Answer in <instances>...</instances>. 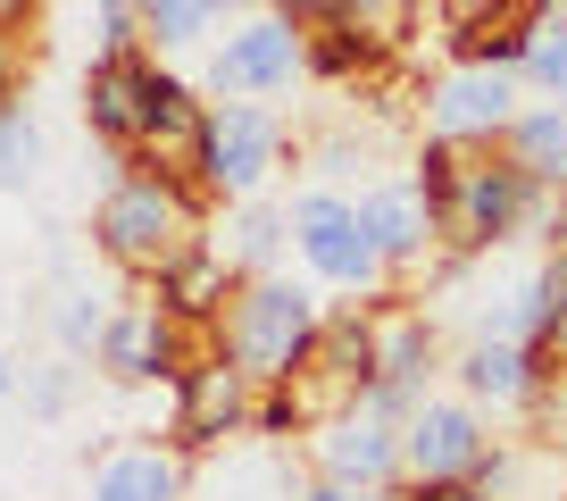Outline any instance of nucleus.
<instances>
[{"instance_id":"obj_1","label":"nucleus","mask_w":567,"mask_h":501,"mask_svg":"<svg viewBox=\"0 0 567 501\" xmlns=\"http://www.w3.org/2000/svg\"><path fill=\"white\" fill-rule=\"evenodd\" d=\"M417 193H425V209H434L443 250H460V259L501 250L509 234H526V226H550V209H543L550 193H534L493 143H443V134H425Z\"/></svg>"},{"instance_id":"obj_2","label":"nucleus","mask_w":567,"mask_h":501,"mask_svg":"<svg viewBox=\"0 0 567 501\" xmlns=\"http://www.w3.org/2000/svg\"><path fill=\"white\" fill-rule=\"evenodd\" d=\"M92 243H101L109 268L142 276V285L176 276L193 250H209V234H200V184L159 176V167H125L101 193V209H92Z\"/></svg>"},{"instance_id":"obj_3","label":"nucleus","mask_w":567,"mask_h":501,"mask_svg":"<svg viewBox=\"0 0 567 501\" xmlns=\"http://www.w3.org/2000/svg\"><path fill=\"white\" fill-rule=\"evenodd\" d=\"M209 335L250 385H284V376L309 359V342L326 335V318H318V293L292 285V276H243Z\"/></svg>"},{"instance_id":"obj_4","label":"nucleus","mask_w":567,"mask_h":501,"mask_svg":"<svg viewBox=\"0 0 567 501\" xmlns=\"http://www.w3.org/2000/svg\"><path fill=\"white\" fill-rule=\"evenodd\" d=\"M309 75V9H259V18H234V34L209 51V92L217 101H267V92H292Z\"/></svg>"},{"instance_id":"obj_5","label":"nucleus","mask_w":567,"mask_h":501,"mask_svg":"<svg viewBox=\"0 0 567 501\" xmlns=\"http://www.w3.org/2000/svg\"><path fill=\"white\" fill-rule=\"evenodd\" d=\"M276 167H284L276 109H259V101H209V125H200V193L259 201Z\"/></svg>"},{"instance_id":"obj_6","label":"nucleus","mask_w":567,"mask_h":501,"mask_svg":"<svg viewBox=\"0 0 567 501\" xmlns=\"http://www.w3.org/2000/svg\"><path fill=\"white\" fill-rule=\"evenodd\" d=\"M292 250H301L309 276L334 285V293H384L392 285L384 250L359 226V201H342V193H301L292 201Z\"/></svg>"},{"instance_id":"obj_7","label":"nucleus","mask_w":567,"mask_h":501,"mask_svg":"<svg viewBox=\"0 0 567 501\" xmlns=\"http://www.w3.org/2000/svg\"><path fill=\"white\" fill-rule=\"evenodd\" d=\"M493 468L476 401H417L401 418V484H476Z\"/></svg>"},{"instance_id":"obj_8","label":"nucleus","mask_w":567,"mask_h":501,"mask_svg":"<svg viewBox=\"0 0 567 501\" xmlns=\"http://www.w3.org/2000/svg\"><path fill=\"white\" fill-rule=\"evenodd\" d=\"M517 109H526V75L517 68H467V59H451L425 84V134H443V143H501Z\"/></svg>"},{"instance_id":"obj_9","label":"nucleus","mask_w":567,"mask_h":501,"mask_svg":"<svg viewBox=\"0 0 567 501\" xmlns=\"http://www.w3.org/2000/svg\"><path fill=\"white\" fill-rule=\"evenodd\" d=\"M184 326L167 301H125L109 309V335H101V376H117V385H151V376H184L200 351H184Z\"/></svg>"},{"instance_id":"obj_10","label":"nucleus","mask_w":567,"mask_h":501,"mask_svg":"<svg viewBox=\"0 0 567 501\" xmlns=\"http://www.w3.org/2000/svg\"><path fill=\"white\" fill-rule=\"evenodd\" d=\"M250 376L234 368L226 351H200L193 368L176 376V451H217L226 434L250 427Z\"/></svg>"},{"instance_id":"obj_11","label":"nucleus","mask_w":567,"mask_h":501,"mask_svg":"<svg viewBox=\"0 0 567 501\" xmlns=\"http://www.w3.org/2000/svg\"><path fill=\"white\" fill-rule=\"evenodd\" d=\"M200 125H209V101H200L184 75L151 68V101H142L134 167H159V176H193V184H200Z\"/></svg>"},{"instance_id":"obj_12","label":"nucleus","mask_w":567,"mask_h":501,"mask_svg":"<svg viewBox=\"0 0 567 501\" xmlns=\"http://www.w3.org/2000/svg\"><path fill=\"white\" fill-rule=\"evenodd\" d=\"M368 342H375L368 401L392 410V418H409L425 401V376H434V318H425V309H368Z\"/></svg>"},{"instance_id":"obj_13","label":"nucleus","mask_w":567,"mask_h":501,"mask_svg":"<svg viewBox=\"0 0 567 501\" xmlns=\"http://www.w3.org/2000/svg\"><path fill=\"white\" fill-rule=\"evenodd\" d=\"M451 376H460V401H476V410H534V401L550 393L543 351H534V342H509V335H476L451 359Z\"/></svg>"},{"instance_id":"obj_14","label":"nucleus","mask_w":567,"mask_h":501,"mask_svg":"<svg viewBox=\"0 0 567 501\" xmlns=\"http://www.w3.org/2000/svg\"><path fill=\"white\" fill-rule=\"evenodd\" d=\"M318 477H342V484H359V493H384V484L401 477V418L375 410V401H359L351 418H334V427L318 434Z\"/></svg>"},{"instance_id":"obj_15","label":"nucleus","mask_w":567,"mask_h":501,"mask_svg":"<svg viewBox=\"0 0 567 501\" xmlns=\"http://www.w3.org/2000/svg\"><path fill=\"white\" fill-rule=\"evenodd\" d=\"M142 101H151V59H142V51H117V59H92V68H84V125H92V143H109V151L134 160Z\"/></svg>"},{"instance_id":"obj_16","label":"nucleus","mask_w":567,"mask_h":501,"mask_svg":"<svg viewBox=\"0 0 567 501\" xmlns=\"http://www.w3.org/2000/svg\"><path fill=\"white\" fill-rule=\"evenodd\" d=\"M359 226H368V243L384 250V268H392V276L417 268L425 250L443 243V234H434V209H425V193H417V176L368 184V193H359Z\"/></svg>"},{"instance_id":"obj_17","label":"nucleus","mask_w":567,"mask_h":501,"mask_svg":"<svg viewBox=\"0 0 567 501\" xmlns=\"http://www.w3.org/2000/svg\"><path fill=\"white\" fill-rule=\"evenodd\" d=\"M493 151L534 184V193H567V109L559 101H526Z\"/></svg>"},{"instance_id":"obj_18","label":"nucleus","mask_w":567,"mask_h":501,"mask_svg":"<svg viewBox=\"0 0 567 501\" xmlns=\"http://www.w3.org/2000/svg\"><path fill=\"white\" fill-rule=\"evenodd\" d=\"M318 25H334V34H351L359 51L384 68V59H401L409 42H417V25H425V0H318L309 9Z\"/></svg>"},{"instance_id":"obj_19","label":"nucleus","mask_w":567,"mask_h":501,"mask_svg":"<svg viewBox=\"0 0 567 501\" xmlns=\"http://www.w3.org/2000/svg\"><path fill=\"white\" fill-rule=\"evenodd\" d=\"M92 501H184V451H159V443L109 451L101 477H92Z\"/></svg>"},{"instance_id":"obj_20","label":"nucleus","mask_w":567,"mask_h":501,"mask_svg":"<svg viewBox=\"0 0 567 501\" xmlns=\"http://www.w3.org/2000/svg\"><path fill=\"white\" fill-rule=\"evenodd\" d=\"M292 243V209H267V201H243L234 209V226H226V268L234 276H276V250Z\"/></svg>"},{"instance_id":"obj_21","label":"nucleus","mask_w":567,"mask_h":501,"mask_svg":"<svg viewBox=\"0 0 567 501\" xmlns=\"http://www.w3.org/2000/svg\"><path fill=\"white\" fill-rule=\"evenodd\" d=\"M517 75H526V92H534V101H559V109H567V0L550 9L543 25H534L526 68H517Z\"/></svg>"},{"instance_id":"obj_22","label":"nucleus","mask_w":567,"mask_h":501,"mask_svg":"<svg viewBox=\"0 0 567 501\" xmlns=\"http://www.w3.org/2000/svg\"><path fill=\"white\" fill-rule=\"evenodd\" d=\"M134 18H142V42H159V51H193V42L217 25V9H209V0H134Z\"/></svg>"},{"instance_id":"obj_23","label":"nucleus","mask_w":567,"mask_h":501,"mask_svg":"<svg viewBox=\"0 0 567 501\" xmlns=\"http://www.w3.org/2000/svg\"><path fill=\"white\" fill-rule=\"evenodd\" d=\"M42 176V117L34 109H0V193H25Z\"/></svg>"},{"instance_id":"obj_24","label":"nucleus","mask_w":567,"mask_h":501,"mask_svg":"<svg viewBox=\"0 0 567 501\" xmlns=\"http://www.w3.org/2000/svg\"><path fill=\"white\" fill-rule=\"evenodd\" d=\"M51 326H59V351H68V359H84V351H101V335H109V309L92 301L84 285H68V293H59V309H51Z\"/></svg>"},{"instance_id":"obj_25","label":"nucleus","mask_w":567,"mask_h":501,"mask_svg":"<svg viewBox=\"0 0 567 501\" xmlns=\"http://www.w3.org/2000/svg\"><path fill=\"white\" fill-rule=\"evenodd\" d=\"M117 51H142L134 0H92V59H117Z\"/></svg>"},{"instance_id":"obj_26","label":"nucleus","mask_w":567,"mask_h":501,"mask_svg":"<svg viewBox=\"0 0 567 501\" xmlns=\"http://www.w3.org/2000/svg\"><path fill=\"white\" fill-rule=\"evenodd\" d=\"M509 9H526V0H434V25H443V42H460V34H476V25L509 18Z\"/></svg>"},{"instance_id":"obj_27","label":"nucleus","mask_w":567,"mask_h":501,"mask_svg":"<svg viewBox=\"0 0 567 501\" xmlns=\"http://www.w3.org/2000/svg\"><path fill=\"white\" fill-rule=\"evenodd\" d=\"M25 410H42V418H59L68 410V393H75V368H25Z\"/></svg>"},{"instance_id":"obj_28","label":"nucleus","mask_w":567,"mask_h":501,"mask_svg":"<svg viewBox=\"0 0 567 501\" xmlns=\"http://www.w3.org/2000/svg\"><path fill=\"white\" fill-rule=\"evenodd\" d=\"M401 501H493L484 484H401Z\"/></svg>"},{"instance_id":"obj_29","label":"nucleus","mask_w":567,"mask_h":501,"mask_svg":"<svg viewBox=\"0 0 567 501\" xmlns=\"http://www.w3.org/2000/svg\"><path fill=\"white\" fill-rule=\"evenodd\" d=\"M25 84H18V42H0V109H18Z\"/></svg>"},{"instance_id":"obj_30","label":"nucleus","mask_w":567,"mask_h":501,"mask_svg":"<svg viewBox=\"0 0 567 501\" xmlns=\"http://www.w3.org/2000/svg\"><path fill=\"white\" fill-rule=\"evenodd\" d=\"M34 9H42V0H0V42H18L25 25H34Z\"/></svg>"},{"instance_id":"obj_31","label":"nucleus","mask_w":567,"mask_h":501,"mask_svg":"<svg viewBox=\"0 0 567 501\" xmlns=\"http://www.w3.org/2000/svg\"><path fill=\"white\" fill-rule=\"evenodd\" d=\"M301 501H359V484H342V477H309V484H301Z\"/></svg>"},{"instance_id":"obj_32","label":"nucleus","mask_w":567,"mask_h":501,"mask_svg":"<svg viewBox=\"0 0 567 501\" xmlns=\"http://www.w3.org/2000/svg\"><path fill=\"white\" fill-rule=\"evenodd\" d=\"M543 243H550V259L567 268V209H550V226H543Z\"/></svg>"},{"instance_id":"obj_33","label":"nucleus","mask_w":567,"mask_h":501,"mask_svg":"<svg viewBox=\"0 0 567 501\" xmlns=\"http://www.w3.org/2000/svg\"><path fill=\"white\" fill-rule=\"evenodd\" d=\"M217 18H259V9H276V0H209Z\"/></svg>"},{"instance_id":"obj_34","label":"nucleus","mask_w":567,"mask_h":501,"mask_svg":"<svg viewBox=\"0 0 567 501\" xmlns=\"http://www.w3.org/2000/svg\"><path fill=\"white\" fill-rule=\"evenodd\" d=\"M18 385H25V376H18V359H9V351H0V401H9V393H18Z\"/></svg>"},{"instance_id":"obj_35","label":"nucleus","mask_w":567,"mask_h":501,"mask_svg":"<svg viewBox=\"0 0 567 501\" xmlns=\"http://www.w3.org/2000/svg\"><path fill=\"white\" fill-rule=\"evenodd\" d=\"M284 9H318V0H284Z\"/></svg>"},{"instance_id":"obj_36","label":"nucleus","mask_w":567,"mask_h":501,"mask_svg":"<svg viewBox=\"0 0 567 501\" xmlns=\"http://www.w3.org/2000/svg\"><path fill=\"white\" fill-rule=\"evenodd\" d=\"M0 318H9V293H0Z\"/></svg>"}]
</instances>
